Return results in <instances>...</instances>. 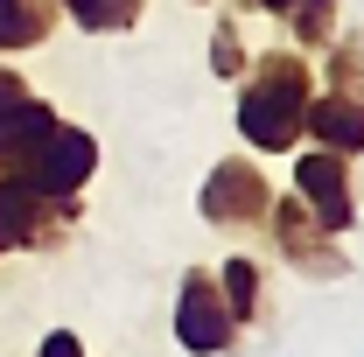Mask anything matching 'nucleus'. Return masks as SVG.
<instances>
[{
  "label": "nucleus",
  "instance_id": "f257e3e1",
  "mask_svg": "<svg viewBox=\"0 0 364 357\" xmlns=\"http://www.w3.org/2000/svg\"><path fill=\"white\" fill-rule=\"evenodd\" d=\"M309 49H267L252 70H238V134L252 154H294L301 147V112H309Z\"/></svg>",
  "mask_w": 364,
  "mask_h": 357
},
{
  "label": "nucleus",
  "instance_id": "f03ea898",
  "mask_svg": "<svg viewBox=\"0 0 364 357\" xmlns=\"http://www.w3.org/2000/svg\"><path fill=\"white\" fill-rule=\"evenodd\" d=\"M7 176L28 182V189H43V196H56V203H85V182L98 176V134L77 127V119H56Z\"/></svg>",
  "mask_w": 364,
  "mask_h": 357
},
{
  "label": "nucleus",
  "instance_id": "7ed1b4c3",
  "mask_svg": "<svg viewBox=\"0 0 364 357\" xmlns=\"http://www.w3.org/2000/svg\"><path fill=\"white\" fill-rule=\"evenodd\" d=\"M77 218H85V203H56L28 182L0 176V260L7 252H56L63 238H77Z\"/></svg>",
  "mask_w": 364,
  "mask_h": 357
},
{
  "label": "nucleus",
  "instance_id": "20e7f679",
  "mask_svg": "<svg viewBox=\"0 0 364 357\" xmlns=\"http://www.w3.org/2000/svg\"><path fill=\"white\" fill-rule=\"evenodd\" d=\"M176 343L189 357H225L238 343V315L225 309V287H218V273L210 267H189L176 280Z\"/></svg>",
  "mask_w": 364,
  "mask_h": 357
},
{
  "label": "nucleus",
  "instance_id": "39448f33",
  "mask_svg": "<svg viewBox=\"0 0 364 357\" xmlns=\"http://www.w3.org/2000/svg\"><path fill=\"white\" fill-rule=\"evenodd\" d=\"M196 211H203L210 231H259L267 211H273V189H267V176H259V161L225 154V161L203 176V189H196Z\"/></svg>",
  "mask_w": 364,
  "mask_h": 357
},
{
  "label": "nucleus",
  "instance_id": "423d86ee",
  "mask_svg": "<svg viewBox=\"0 0 364 357\" xmlns=\"http://www.w3.org/2000/svg\"><path fill=\"white\" fill-rule=\"evenodd\" d=\"M267 231H273V252L301 273V280H343V273H350V252L336 245V231H322V224L301 211V196H294V189H287V196H273Z\"/></svg>",
  "mask_w": 364,
  "mask_h": 357
},
{
  "label": "nucleus",
  "instance_id": "0eeeda50",
  "mask_svg": "<svg viewBox=\"0 0 364 357\" xmlns=\"http://www.w3.org/2000/svg\"><path fill=\"white\" fill-rule=\"evenodd\" d=\"M294 196L322 231H358V189H350V154L336 147H294Z\"/></svg>",
  "mask_w": 364,
  "mask_h": 357
},
{
  "label": "nucleus",
  "instance_id": "6e6552de",
  "mask_svg": "<svg viewBox=\"0 0 364 357\" xmlns=\"http://www.w3.org/2000/svg\"><path fill=\"white\" fill-rule=\"evenodd\" d=\"M49 127H56V105L36 98L21 70H0V176H7V169H14V161H21Z\"/></svg>",
  "mask_w": 364,
  "mask_h": 357
},
{
  "label": "nucleus",
  "instance_id": "1a4fd4ad",
  "mask_svg": "<svg viewBox=\"0 0 364 357\" xmlns=\"http://www.w3.org/2000/svg\"><path fill=\"white\" fill-rule=\"evenodd\" d=\"M301 134L316 147H336V154H364V91H309V112H301Z\"/></svg>",
  "mask_w": 364,
  "mask_h": 357
},
{
  "label": "nucleus",
  "instance_id": "9d476101",
  "mask_svg": "<svg viewBox=\"0 0 364 357\" xmlns=\"http://www.w3.org/2000/svg\"><path fill=\"white\" fill-rule=\"evenodd\" d=\"M252 7L273 14L301 49H329V36L343 28V21H336V0H252Z\"/></svg>",
  "mask_w": 364,
  "mask_h": 357
},
{
  "label": "nucleus",
  "instance_id": "9b49d317",
  "mask_svg": "<svg viewBox=\"0 0 364 357\" xmlns=\"http://www.w3.org/2000/svg\"><path fill=\"white\" fill-rule=\"evenodd\" d=\"M63 21H77L85 36H134L147 0H49Z\"/></svg>",
  "mask_w": 364,
  "mask_h": 357
},
{
  "label": "nucleus",
  "instance_id": "f8f14e48",
  "mask_svg": "<svg viewBox=\"0 0 364 357\" xmlns=\"http://www.w3.org/2000/svg\"><path fill=\"white\" fill-rule=\"evenodd\" d=\"M218 287H225V309L238 315V329L267 315V280H259V260H245V252H231L225 267H218Z\"/></svg>",
  "mask_w": 364,
  "mask_h": 357
},
{
  "label": "nucleus",
  "instance_id": "ddd939ff",
  "mask_svg": "<svg viewBox=\"0 0 364 357\" xmlns=\"http://www.w3.org/2000/svg\"><path fill=\"white\" fill-rule=\"evenodd\" d=\"M49 28H56V7L49 0H0V56L49 43Z\"/></svg>",
  "mask_w": 364,
  "mask_h": 357
},
{
  "label": "nucleus",
  "instance_id": "4468645a",
  "mask_svg": "<svg viewBox=\"0 0 364 357\" xmlns=\"http://www.w3.org/2000/svg\"><path fill=\"white\" fill-rule=\"evenodd\" d=\"M210 70H218V78H238V70H245V49H238V21H218V28H210Z\"/></svg>",
  "mask_w": 364,
  "mask_h": 357
},
{
  "label": "nucleus",
  "instance_id": "2eb2a0df",
  "mask_svg": "<svg viewBox=\"0 0 364 357\" xmlns=\"http://www.w3.org/2000/svg\"><path fill=\"white\" fill-rule=\"evenodd\" d=\"M36 357H85V336L77 329H49L43 343H36Z\"/></svg>",
  "mask_w": 364,
  "mask_h": 357
},
{
  "label": "nucleus",
  "instance_id": "dca6fc26",
  "mask_svg": "<svg viewBox=\"0 0 364 357\" xmlns=\"http://www.w3.org/2000/svg\"><path fill=\"white\" fill-rule=\"evenodd\" d=\"M196 7H203V0H196Z\"/></svg>",
  "mask_w": 364,
  "mask_h": 357
}]
</instances>
